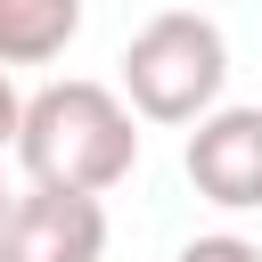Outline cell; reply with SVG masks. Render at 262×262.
<instances>
[{"instance_id": "cell-2", "label": "cell", "mask_w": 262, "mask_h": 262, "mask_svg": "<svg viewBox=\"0 0 262 262\" xmlns=\"http://www.w3.org/2000/svg\"><path fill=\"white\" fill-rule=\"evenodd\" d=\"M221 82H229V41L205 8H164L123 49V98L139 106V123H196L221 106Z\"/></svg>"}, {"instance_id": "cell-3", "label": "cell", "mask_w": 262, "mask_h": 262, "mask_svg": "<svg viewBox=\"0 0 262 262\" xmlns=\"http://www.w3.org/2000/svg\"><path fill=\"white\" fill-rule=\"evenodd\" d=\"M0 262H106V205H98L90 188L33 180V188L8 205Z\"/></svg>"}, {"instance_id": "cell-6", "label": "cell", "mask_w": 262, "mask_h": 262, "mask_svg": "<svg viewBox=\"0 0 262 262\" xmlns=\"http://www.w3.org/2000/svg\"><path fill=\"white\" fill-rule=\"evenodd\" d=\"M172 262H262V246H254V237H229V229H213V237H188Z\"/></svg>"}, {"instance_id": "cell-7", "label": "cell", "mask_w": 262, "mask_h": 262, "mask_svg": "<svg viewBox=\"0 0 262 262\" xmlns=\"http://www.w3.org/2000/svg\"><path fill=\"white\" fill-rule=\"evenodd\" d=\"M16 131H25V98H16V82H8V57H0V147H16Z\"/></svg>"}, {"instance_id": "cell-5", "label": "cell", "mask_w": 262, "mask_h": 262, "mask_svg": "<svg viewBox=\"0 0 262 262\" xmlns=\"http://www.w3.org/2000/svg\"><path fill=\"white\" fill-rule=\"evenodd\" d=\"M82 33V0H0V57L8 66H49Z\"/></svg>"}, {"instance_id": "cell-4", "label": "cell", "mask_w": 262, "mask_h": 262, "mask_svg": "<svg viewBox=\"0 0 262 262\" xmlns=\"http://www.w3.org/2000/svg\"><path fill=\"white\" fill-rule=\"evenodd\" d=\"M180 172L205 205L221 213H254L262 205V106H213L188 123Z\"/></svg>"}, {"instance_id": "cell-1", "label": "cell", "mask_w": 262, "mask_h": 262, "mask_svg": "<svg viewBox=\"0 0 262 262\" xmlns=\"http://www.w3.org/2000/svg\"><path fill=\"white\" fill-rule=\"evenodd\" d=\"M16 156L33 180H57V188H123L131 164H139V106L115 98L106 82H41L25 98V131H16Z\"/></svg>"}, {"instance_id": "cell-8", "label": "cell", "mask_w": 262, "mask_h": 262, "mask_svg": "<svg viewBox=\"0 0 262 262\" xmlns=\"http://www.w3.org/2000/svg\"><path fill=\"white\" fill-rule=\"evenodd\" d=\"M8 205H16V196H8V180H0V229H8Z\"/></svg>"}]
</instances>
